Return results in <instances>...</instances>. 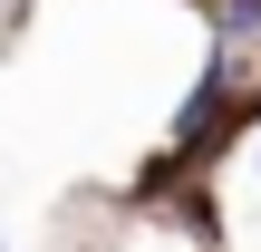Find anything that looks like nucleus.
<instances>
[{
    "label": "nucleus",
    "instance_id": "f257e3e1",
    "mask_svg": "<svg viewBox=\"0 0 261 252\" xmlns=\"http://www.w3.org/2000/svg\"><path fill=\"white\" fill-rule=\"evenodd\" d=\"M213 29H223V49L261 39V0H213Z\"/></svg>",
    "mask_w": 261,
    "mask_h": 252
},
{
    "label": "nucleus",
    "instance_id": "f03ea898",
    "mask_svg": "<svg viewBox=\"0 0 261 252\" xmlns=\"http://www.w3.org/2000/svg\"><path fill=\"white\" fill-rule=\"evenodd\" d=\"M252 165H261V136H252Z\"/></svg>",
    "mask_w": 261,
    "mask_h": 252
}]
</instances>
